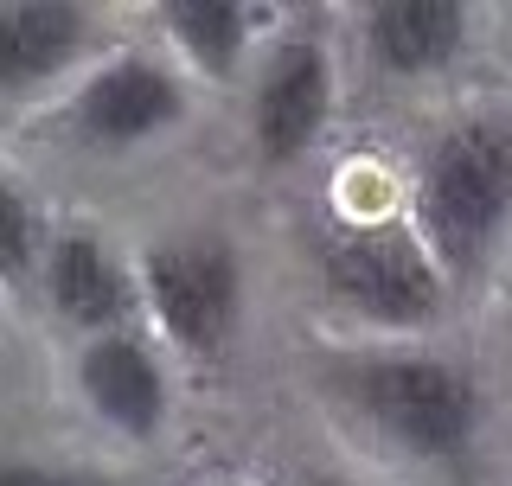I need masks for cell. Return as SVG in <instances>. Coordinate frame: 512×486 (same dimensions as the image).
<instances>
[{
	"label": "cell",
	"mask_w": 512,
	"mask_h": 486,
	"mask_svg": "<svg viewBox=\"0 0 512 486\" xmlns=\"http://www.w3.org/2000/svg\"><path fill=\"white\" fill-rule=\"evenodd\" d=\"M327 397L352 429L410 467H455L480 435L474 371L429 346H359L327 359Z\"/></svg>",
	"instance_id": "1"
},
{
	"label": "cell",
	"mask_w": 512,
	"mask_h": 486,
	"mask_svg": "<svg viewBox=\"0 0 512 486\" xmlns=\"http://www.w3.org/2000/svg\"><path fill=\"white\" fill-rule=\"evenodd\" d=\"M410 224L448 282H474L512 243V116L461 109L429 135L410 180Z\"/></svg>",
	"instance_id": "2"
},
{
	"label": "cell",
	"mask_w": 512,
	"mask_h": 486,
	"mask_svg": "<svg viewBox=\"0 0 512 486\" xmlns=\"http://www.w3.org/2000/svg\"><path fill=\"white\" fill-rule=\"evenodd\" d=\"M314 282L333 314L372 333H429L455 301V282L436 263L410 218H346L320 237Z\"/></svg>",
	"instance_id": "3"
},
{
	"label": "cell",
	"mask_w": 512,
	"mask_h": 486,
	"mask_svg": "<svg viewBox=\"0 0 512 486\" xmlns=\"http://www.w3.org/2000/svg\"><path fill=\"white\" fill-rule=\"evenodd\" d=\"M141 314L180 359H224V346L244 327V256L218 231L154 237L135 256Z\"/></svg>",
	"instance_id": "4"
},
{
	"label": "cell",
	"mask_w": 512,
	"mask_h": 486,
	"mask_svg": "<svg viewBox=\"0 0 512 486\" xmlns=\"http://www.w3.org/2000/svg\"><path fill=\"white\" fill-rule=\"evenodd\" d=\"M192 116V90L186 77L173 71L167 58L141 52V45H122V52L96 58L84 77H77L71 103H64V122L84 141L90 154H135L154 148V141L180 135Z\"/></svg>",
	"instance_id": "5"
},
{
	"label": "cell",
	"mask_w": 512,
	"mask_h": 486,
	"mask_svg": "<svg viewBox=\"0 0 512 486\" xmlns=\"http://www.w3.org/2000/svg\"><path fill=\"white\" fill-rule=\"evenodd\" d=\"M340 109V77H333V52L320 32H295L263 58L250 90V148L269 167H295L308 160L333 128Z\"/></svg>",
	"instance_id": "6"
},
{
	"label": "cell",
	"mask_w": 512,
	"mask_h": 486,
	"mask_svg": "<svg viewBox=\"0 0 512 486\" xmlns=\"http://www.w3.org/2000/svg\"><path fill=\"white\" fill-rule=\"evenodd\" d=\"M71 378H77L84 410L103 429L128 435V442H154V435L167 429V416H173V371L135 327L77 339Z\"/></svg>",
	"instance_id": "7"
},
{
	"label": "cell",
	"mask_w": 512,
	"mask_h": 486,
	"mask_svg": "<svg viewBox=\"0 0 512 486\" xmlns=\"http://www.w3.org/2000/svg\"><path fill=\"white\" fill-rule=\"evenodd\" d=\"M39 295L64 327H77V339L128 333L135 314H141V275L109 237H96V231L77 224V231H58L52 250H45Z\"/></svg>",
	"instance_id": "8"
},
{
	"label": "cell",
	"mask_w": 512,
	"mask_h": 486,
	"mask_svg": "<svg viewBox=\"0 0 512 486\" xmlns=\"http://www.w3.org/2000/svg\"><path fill=\"white\" fill-rule=\"evenodd\" d=\"M90 52V13L71 0H13L0 7V90L20 96L52 90Z\"/></svg>",
	"instance_id": "9"
},
{
	"label": "cell",
	"mask_w": 512,
	"mask_h": 486,
	"mask_svg": "<svg viewBox=\"0 0 512 486\" xmlns=\"http://www.w3.org/2000/svg\"><path fill=\"white\" fill-rule=\"evenodd\" d=\"M474 13L461 0H378L365 7V52L391 77H442L468 52Z\"/></svg>",
	"instance_id": "10"
},
{
	"label": "cell",
	"mask_w": 512,
	"mask_h": 486,
	"mask_svg": "<svg viewBox=\"0 0 512 486\" xmlns=\"http://www.w3.org/2000/svg\"><path fill=\"white\" fill-rule=\"evenodd\" d=\"M276 13L250 7V0H167L160 7V32L173 39V52L192 77L205 84H237L250 64V45L269 32Z\"/></svg>",
	"instance_id": "11"
},
{
	"label": "cell",
	"mask_w": 512,
	"mask_h": 486,
	"mask_svg": "<svg viewBox=\"0 0 512 486\" xmlns=\"http://www.w3.org/2000/svg\"><path fill=\"white\" fill-rule=\"evenodd\" d=\"M52 224H45V205H39V192H32L26 180H0V269L13 275V282H39V263H45V250H52Z\"/></svg>",
	"instance_id": "12"
},
{
	"label": "cell",
	"mask_w": 512,
	"mask_h": 486,
	"mask_svg": "<svg viewBox=\"0 0 512 486\" xmlns=\"http://www.w3.org/2000/svg\"><path fill=\"white\" fill-rule=\"evenodd\" d=\"M0 486H116L96 467H77V461H39V455H13Z\"/></svg>",
	"instance_id": "13"
},
{
	"label": "cell",
	"mask_w": 512,
	"mask_h": 486,
	"mask_svg": "<svg viewBox=\"0 0 512 486\" xmlns=\"http://www.w3.org/2000/svg\"><path fill=\"white\" fill-rule=\"evenodd\" d=\"M301 486H352V480H340V474H314V480H301Z\"/></svg>",
	"instance_id": "14"
}]
</instances>
